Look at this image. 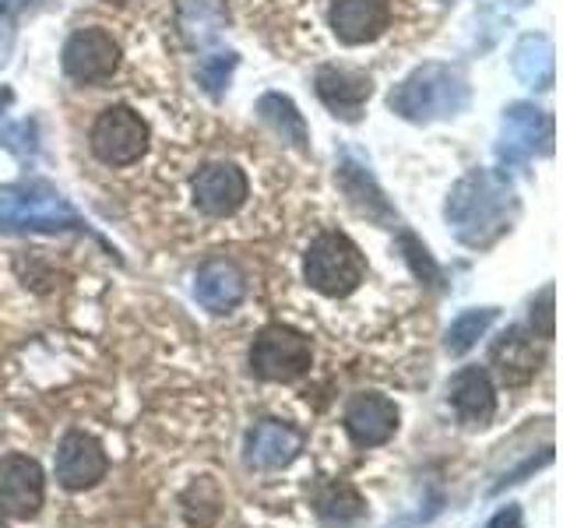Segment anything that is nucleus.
I'll use <instances>...</instances> for the list:
<instances>
[{"mask_svg": "<svg viewBox=\"0 0 563 528\" xmlns=\"http://www.w3.org/2000/svg\"><path fill=\"white\" fill-rule=\"evenodd\" d=\"M515 187L493 169H472L462 176L444 205L448 226L465 246H489L493 240H500L515 222Z\"/></svg>", "mask_w": 563, "mask_h": 528, "instance_id": "1", "label": "nucleus"}, {"mask_svg": "<svg viewBox=\"0 0 563 528\" xmlns=\"http://www.w3.org/2000/svg\"><path fill=\"white\" fill-rule=\"evenodd\" d=\"M387 106L409 123L448 120L468 106V81L448 64H422L391 88Z\"/></svg>", "mask_w": 563, "mask_h": 528, "instance_id": "2", "label": "nucleus"}, {"mask_svg": "<svg viewBox=\"0 0 563 528\" xmlns=\"http://www.w3.org/2000/svg\"><path fill=\"white\" fill-rule=\"evenodd\" d=\"M81 226L78 211L49 184L29 180L0 187V233H60Z\"/></svg>", "mask_w": 563, "mask_h": 528, "instance_id": "3", "label": "nucleus"}, {"mask_svg": "<svg viewBox=\"0 0 563 528\" xmlns=\"http://www.w3.org/2000/svg\"><path fill=\"white\" fill-rule=\"evenodd\" d=\"M303 272L310 289L328 299L352 296L366 278V257L345 233H321L307 251Z\"/></svg>", "mask_w": 563, "mask_h": 528, "instance_id": "4", "label": "nucleus"}, {"mask_svg": "<svg viewBox=\"0 0 563 528\" xmlns=\"http://www.w3.org/2000/svg\"><path fill=\"white\" fill-rule=\"evenodd\" d=\"M310 360H313L310 339L286 324L261 328L251 345V370L261 381H275V384L296 381L310 370Z\"/></svg>", "mask_w": 563, "mask_h": 528, "instance_id": "5", "label": "nucleus"}, {"mask_svg": "<svg viewBox=\"0 0 563 528\" xmlns=\"http://www.w3.org/2000/svg\"><path fill=\"white\" fill-rule=\"evenodd\" d=\"M550 148H553V120L532 102L507 106L504 128H500V145H497L500 166L518 169L536 152H550Z\"/></svg>", "mask_w": 563, "mask_h": 528, "instance_id": "6", "label": "nucleus"}, {"mask_svg": "<svg viewBox=\"0 0 563 528\" xmlns=\"http://www.w3.org/2000/svg\"><path fill=\"white\" fill-rule=\"evenodd\" d=\"M148 148V123L128 106L102 110L92 128V152L106 166H131Z\"/></svg>", "mask_w": 563, "mask_h": 528, "instance_id": "7", "label": "nucleus"}, {"mask_svg": "<svg viewBox=\"0 0 563 528\" xmlns=\"http://www.w3.org/2000/svg\"><path fill=\"white\" fill-rule=\"evenodd\" d=\"M43 501H46V480L40 462L29 454L0 458V515L29 521L40 515Z\"/></svg>", "mask_w": 563, "mask_h": 528, "instance_id": "8", "label": "nucleus"}, {"mask_svg": "<svg viewBox=\"0 0 563 528\" xmlns=\"http://www.w3.org/2000/svg\"><path fill=\"white\" fill-rule=\"evenodd\" d=\"M64 75L81 85L110 78L120 64V46L106 29H78L64 46Z\"/></svg>", "mask_w": 563, "mask_h": 528, "instance_id": "9", "label": "nucleus"}, {"mask_svg": "<svg viewBox=\"0 0 563 528\" xmlns=\"http://www.w3.org/2000/svg\"><path fill=\"white\" fill-rule=\"evenodd\" d=\"M110 462H106V451L92 433H67L57 448V462H53V472H57V483L64 490H88L96 486Z\"/></svg>", "mask_w": 563, "mask_h": 528, "instance_id": "10", "label": "nucleus"}, {"mask_svg": "<svg viewBox=\"0 0 563 528\" xmlns=\"http://www.w3.org/2000/svg\"><path fill=\"white\" fill-rule=\"evenodd\" d=\"M246 176L233 163H211L198 169L194 176V205H198L205 216L211 219H225L246 201Z\"/></svg>", "mask_w": 563, "mask_h": 528, "instance_id": "11", "label": "nucleus"}, {"mask_svg": "<svg viewBox=\"0 0 563 528\" xmlns=\"http://www.w3.org/2000/svg\"><path fill=\"white\" fill-rule=\"evenodd\" d=\"M398 430V405L384 395H356L345 409V433L360 448H380Z\"/></svg>", "mask_w": 563, "mask_h": 528, "instance_id": "12", "label": "nucleus"}, {"mask_svg": "<svg viewBox=\"0 0 563 528\" xmlns=\"http://www.w3.org/2000/svg\"><path fill=\"white\" fill-rule=\"evenodd\" d=\"M391 22L387 0H334L331 4V29L345 46H363L384 35Z\"/></svg>", "mask_w": 563, "mask_h": 528, "instance_id": "13", "label": "nucleus"}, {"mask_svg": "<svg viewBox=\"0 0 563 528\" xmlns=\"http://www.w3.org/2000/svg\"><path fill=\"white\" fill-rule=\"evenodd\" d=\"M489 363L497 366V374L507 387H521L528 381H536L539 366H542V349L525 328H510L493 342Z\"/></svg>", "mask_w": 563, "mask_h": 528, "instance_id": "14", "label": "nucleus"}, {"mask_svg": "<svg viewBox=\"0 0 563 528\" xmlns=\"http://www.w3.org/2000/svg\"><path fill=\"white\" fill-rule=\"evenodd\" d=\"M448 398L454 405V413L468 427H486L497 413V392L483 366H462L448 384Z\"/></svg>", "mask_w": 563, "mask_h": 528, "instance_id": "15", "label": "nucleus"}, {"mask_svg": "<svg viewBox=\"0 0 563 528\" xmlns=\"http://www.w3.org/2000/svg\"><path fill=\"white\" fill-rule=\"evenodd\" d=\"M369 92H374V85H369L363 70H349V67L317 70V96H321L328 110L342 120H360Z\"/></svg>", "mask_w": 563, "mask_h": 528, "instance_id": "16", "label": "nucleus"}, {"mask_svg": "<svg viewBox=\"0 0 563 528\" xmlns=\"http://www.w3.org/2000/svg\"><path fill=\"white\" fill-rule=\"evenodd\" d=\"M299 454V433L286 422L264 419L246 433V465L254 469H286Z\"/></svg>", "mask_w": 563, "mask_h": 528, "instance_id": "17", "label": "nucleus"}, {"mask_svg": "<svg viewBox=\"0 0 563 528\" xmlns=\"http://www.w3.org/2000/svg\"><path fill=\"white\" fill-rule=\"evenodd\" d=\"M194 296L198 304L211 314H229L243 304L246 296V282L229 261H208L205 268L194 278Z\"/></svg>", "mask_w": 563, "mask_h": 528, "instance_id": "18", "label": "nucleus"}, {"mask_svg": "<svg viewBox=\"0 0 563 528\" xmlns=\"http://www.w3.org/2000/svg\"><path fill=\"white\" fill-rule=\"evenodd\" d=\"M515 75L528 88H550L553 85V43L550 35H525L515 46Z\"/></svg>", "mask_w": 563, "mask_h": 528, "instance_id": "19", "label": "nucleus"}, {"mask_svg": "<svg viewBox=\"0 0 563 528\" xmlns=\"http://www.w3.org/2000/svg\"><path fill=\"white\" fill-rule=\"evenodd\" d=\"M257 113H261V120L268 123V128H272L282 141H289V145H296V148H307V145H310L307 120H303V113L296 110V102H292L289 96H278V92L261 96Z\"/></svg>", "mask_w": 563, "mask_h": 528, "instance_id": "20", "label": "nucleus"}, {"mask_svg": "<svg viewBox=\"0 0 563 528\" xmlns=\"http://www.w3.org/2000/svg\"><path fill=\"white\" fill-rule=\"evenodd\" d=\"M493 321H497V310H489V307H483V310H465L448 328V352H451V356H465V352L489 331Z\"/></svg>", "mask_w": 563, "mask_h": 528, "instance_id": "21", "label": "nucleus"}, {"mask_svg": "<svg viewBox=\"0 0 563 528\" xmlns=\"http://www.w3.org/2000/svg\"><path fill=\"white\" fill-rule=\"evenodd\" d=\"M236 67V53H216V57H205L201 67H198V78L201 85L208 88L211 96H219L222 88L229 85V75H233Z\"/></svg>", "mask_w": 563, "mask_h": 528, "instance_id": "22", "label": "nucleus"}, {"mask_svg": "<svg viewBox=\"0 0 563 528\" xmlns=\"http://www.w3.org/2000/svg\"><path fill=\"white\" fill-rule=\"evenodd\" d=\"M401 251H405V257H409L416 278H422V282H437V278H440V272H437V264H433L430 251H427V246H422L412 233H401Z\"/></svg>", "mask_w": 563, "mask_h": 528, "instance_id": "23", "label": "nucleus"}, {"mask_svg": "<svg viewBox=\"0 0 563 528\" xmlns=\"http://www.w3.org/2000/svg\"><path fill=\"white\" fill-rule=\"evenodd\" d=\"M0 148H8L14 155H32L35 152V128L32 123H4L0 128Z\"/></svg>", "mask_w": 563, "mask_h": 528, "instance_id": "24", "label": "nucleus"}, {"mask_svg": "<svg viewBox=\"0 0 563 528\" xmlns=\"http://www.w3.org/2000/svg\"><path fill=\"white\" fill-rule=\"evenodd\" d=\"M486 528H525L521 507H518V504H507V507H500L497 515L489 518V525H486Z\"/></svg>", "mask_w": 563, "mask_h": 528, "instance_id": "25", "label": "nucleus"}, {"mask_svg": "<svg viewBox=\"0 0 563 528\" xmlns=\"http://www.w3.org/2000/svg\"><path fill=\"white\" fill-rule=\"evenodd\" d=\"M539 317H542L539 339L550 342V339H553V289H545V293H542V307H539Z\"/></svg>", "mask_w": 563, "mask_h": 528, "instance_id": "26", "label": "nucleus"}, {"mask_svg": "<svg viewBox=\"0 0 563 528\" xmlns=\"http://www.w3.org/2000/svg\"><path fill=\"white\" fill-rule=\"evenodd\" d=\"M8 102H11V92H8V88H4V92H0V110H4Z\"/></svg>", "mask_w": 563, "mask_h": 528, "instance_id": "27", "label": "nucleus"}, {"mask_svg": "<svg viewBox=\"0 0 563 528\" xmlns=\"http://www.w3.org/2000/svg\"><path fill=\"white\" fill-rule=\"evenodd\" d=\"M106 4H128V0H106Z\"/></svg>", "mask_w": 563, "mask_h": 528, "instance_id": "28", "label": "nucleus"}, {"mask_svg": "<svg viewBox=\"0 0 563 528\" xmlns=\"http://www.w3.org/2000/svg\"><path fill=\"white\" fill-rule=\"evenodd\" d=\"M0 528H8V525H4V515H0Z\"/></svg>", "mask_w": 563, "mask_h": 528, "instance_id": "29", "label": "nucleus"}]
</instances>
